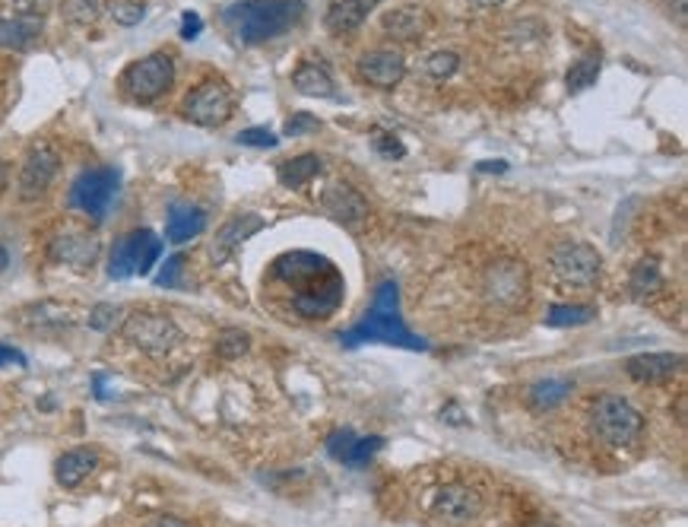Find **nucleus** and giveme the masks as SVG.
Wrapping results in <instances>:
<instances>
[{
	"mask_svg": "<svg viewBox=\"0 0 688 527\" xmlns=\"http://www.w3.org/2000/svg\"><path fill=\"white\" fill-rule=\"evenodd\" d=\"M270 279L289 289L292 311L308 321H324L343 306L346 283L331 257L314 251H286L270 267Z\"/></svg>",
	"mask_w": 688,
	"mask_h": 527,
	"instance_id": "obj_1",
	"label": "nucleus"
},
{
	"mask_svg": "<svg viewBox=\"0 0 688 527\" xmlns=\"http://www.w3.org/2000/svg\"><path fill=\"white\" fill-rule=\"evenodd\" d=\"M343 347H362V343H390L403 350H429L422 337H415L403 315H400V289L393 279H385L375 293V303L365 311V318L353 325L346 333H340Z\"/></svg>",
	"mask_w": 688,
	"mask_h": 527,
	"instance_id": "obj_2",
	"label": "nucleus"
},
{
	"mask_svg": "<svg viewBox=\"0 0 688 527\" xmlns=\"http://www.w3.org/2000/svg\"><path fill=\"white\" fill-rule=\"evenodd\" d=\"M302 7V0H242L222 13V23L242 45H260L296 26Z\"/></svg>",
	"mask_w": 688,
	"mask_h": 527,
	"instance_id": "obj_3",
	"label": "nucleus"
},
{
	"mask_svg": "<svg viewBox=\"0 0 688 527\" xmlns=\"http://www.w3.org/2000/svg\"><path fill=\"white\" fill-rule=\"evenodd\" d=\"M590 429H593V436L600 442L612 444V448H625V444H632L641 436L644 419H641V414L634 410L625 397L603 394L590 407Z\"/></svg>",
	"mask_w": 688,
	"mask_h": 527,
	"instance_id": "obj_4",
	"label": "nucleus"
},
{
	"mask_svg": "<svg viewBox=\"0 0 688 527\" xmlns=\"http://www.w3.org/2000/svg\"><path fill=\"white\" fill-rule=\"evenodd\" d=\"M163 257V239L149 229H134L127 235H121L109 251V277L127 279V277H146L156 261Z\"/></svg>",
	"mask_w": 688,
	"mask_h": 527,
	"instance_id": "obj_5",
	"label": "nucleus"
},
{
	"mask_svg": "<svg viewBox=\"0 0 688 527\" xmlns=\"http://www.w3.org/2000/svg\"><path fill=\"white\" fill-rule=\"evenodd\" d=\"M121 333H124L127 343H134L146 356H168L185 340L181 328L168 315H159V311H134V315H124Z\"/></svg>",
	"mask_w": 688,
	"mask_h": 527,
	"instance_id": "obj_6",
	"label": "nucleus"
},
{
	"mask_svg": "<svg viewBox=\"0 0 688 527\" xmlns=\"http://www.w3.org/2000/svg\"><path fill=\"white\" fill-rule=\"evenodd\" d=\"M552 274L562 286L568 289H590L600 283V274H603V257L600 251L587 242H562L555 245L550 254Z\"/></svg>",
	"mask_w": 688,
	"mask_h": 527,
	"instance_id": "obj_7",
	"label": "nucleus"
},
{
	"mask_svg": "<svg viewBox=\"0 0 688 527\" xmlns=\"http://www.w3.org/2000/svg\"><path fill=\"white\" fill-rule=\"evenodd\" d=\"M171 84H175V64L166 52L140 57L121 74V86L134 102H156L171 89Z\"/></svg>",
	"mask_w": 688,
	"mask_h": 527,
	"instance_id": "obj_8",
	"label": "nucleus"
},
{
	"mask_svg": "<svg viewBox=\"0 0 688 527\" xmlns=\"http://www.w3.org/2000/svg\"><path fill=\"white\" fill-rule=\"evenodd\" d=\"M482 508H486L482 493L467 483H444L429 499V515L444 527H469L473 521H479Z\"/></svg>",
	"mask_w": 688,
	"mask_h": 527,
	"instance_id": "obj_9",
	"label": "nucleus"
},
{
	"mask_svg": "<svg viewBox=\"0 0 688 527\" xmlns=\"http://www.w3.org/2000/svg\"><path fill=\"white\" fill-rule=\"evenodd\" d=\"M121 175L118 168H89L70 185V207L86 213L89 220H106L111 200L118 195Z\"/></svg>",
	"mask_w": 688,
	"mask_h": 527,
	"instance_id": "obj_10",
	"label": "nucleus"
},
{
	"mask_svg": "<svg viewBox=\"0 0 688 527\" xmlns=\"http://www.w3.org/2000/svg\"><path fill=\"white\" fill-rule=\"evenodd\" d=\"M181 111L197 128H222L235 111V96L222 80H203L193 92H188Z\"/></svg>",
	"mask_w": 688,
	"mask_h": 527,
	"instance_id": "obj_11",
	"label": "nucleus"
},
{
	"mask_svg": "<svg viewBox=\"0 0 688 527\" xmlns=\"http://www.w3.org/2000/svg\"><path fill=\"white\" fill-rule=\"evenodd\" d=\"M57 168H60V160L48 143L32 146L26 163H23V172H20V195L29 197V200L45 195L57 178Z\"/></svg>",
	"mask_w": 688,
	"mask_h": 527,
	"instance_id": "obj_12",
	"label": "nucleus"
},
{
	"mask_svg": "<svg viewBox=\"0 0 688 527\" xmlns=\"http://www.w3.org/2000/svg\"><path fill=\"white\" fill-rule=\"evenodd\" d=\"M358 77L378 89H393L407 77V57L390 48H375L358 57Z\"/></svg>",
	"mask_w": 688,
	"mask_h": 527,
	"instance_id": "obj_13",
	"label": "nucleus"
},
{
	"mask_svg": "<svg viewBox=\"0 0 688 527\" xmlns=\"http://www.w3.org/2000/svg\"><path fill=\"white\" fill-rule=\"evenodd\" d=\"M52 257L57 264H67V267H92L99 261V239L89 235V232H80V229H67L52 239Z\"/></svg>",
	"mask_w": 688,
	"mask_h": 527,
	"instance_id": "obj_14",
	"label": "nucleus"
},
{
	"mask_svg": "<svg viewBox=\"0 0 688 527\" xmlns=\"http://www.w3.org/2000/svg\"><path fill=\"white\" fill-rule=\"evenodd\" d=\"M486 289L498 306H518L526 293V267L521 261H498L486 274Z\"/></svg>",
	"mask_w": 688,
	"mask_h": 527,
	"instance_id": "obj_15",
	"label": "nucleus"
},
{
	"mask_svg": "<svg viewBox=\"0 0 688 527\" xmlns=\"http://www.w3.org/2000/svg\"><path fill=\"white\" fill-rule=\"evenodd\" d=\"M321 207L331 213L333 220L349 226V229H356L368 220V200L358 195L353 185H343V182H333L331 188H324Z\"/></svg>",
	"mask_w": 688,
	"mask_h": 527,
	"instance_id": "obj_16",
	"label": "nucleus"
},
{
	"mask_svg": "<svg viewBox=\"0 0 688 527\" xmlns=\"http://www.w3.org/2000/svg\"><path fill=\"white\" fill-rule=\"evenodd\" d=\"M45 32V17H32V13H0V48L7 52H26L32 48Z\"/></svg>",
	"mask_w": 688,
	"mask_h": 527,
	"instance_id": "obj_17",
	"label": "nucleus"
},
{
	"mask_svg": "<svg viewBox=\"0 0 688 527\" xmlns=\"http://www.w3.org/2000/svg\"><path fill=\"white\" fill-rule=\"evenodd\" d=\"M264 226H267V222H264V217H257V213H238V217H232V220L225 222L220 232H217V239H213V249H210L213 264L229 261L232 251L238 249V245H245L251 235L260 232Z\"/></svg>",
	"mask_w": 688,
	"mask_h": 527,
	"instance_id": "obj_18",
	"label": "nucleus"
},
{
	"mask_svg": "<svg viewBox=\"0 0 688 527\" xmlns=\"http://www.w3.org/2000/svg\"><path fill=\"white\" fill-rule=\"evenodd\" d=\"M385 0H333L331 7H328V13H324V26L331 35H349V32H356L365 20H368V13L371 10H378Z\"/></svg>",
	"mask_w": 688,
	"mask_h": 527,
	"instance_id": "obj_19",
	"label": "nucleus"
},
{
	"mask_svg": "<svg viewBox=\"0 0 688 527\" xmlns=\"http://www.w3.org/2000/svg\"><path fill=\"white\" fill-rule=\"evenodd\" d=\"M96 468H99V454L92 448H70V451H64L55 461V480L64 490H74Z\"/></svg>",
	"mask_w": 688,
	"mask_h": 527,
	"instance_id": "obj_20",
	"label": "nucleus"
},
{
	"mask_svg": "<svg viewBox=\"0 0 688 527\" xmlns=\"http://www.w3.org/2000/svg\"><path fill=\"white\" fill-rule=\"evenodd\" d=\"M203 229H207V213H203L200 207H193V204H175V207L168 210L166 239L171 245L191 242V239H197Z\"/></svg>",
	"mask_w": 688,
	"mask_h": 527,
	"instance_id": "obj_21",
	"label": "nucleus"
},
{
	"mask_svg": "<svg viewBox=\"0 0 688 527\" xmlns=\"http://www.w3.org/2000/svg\"><path fill=\"white\" fill-rule=\"evenodd\" d=\"M629 375L634 382H666L683 369V356L676 353H644V356H632L625 362Z\"/></svg>",
	"mask_w": 688,
	"mask_h": 527,
	"instance_id": "obj_22",
	"label": "nucleus"
},
{
	"mask_svg": "<svg viewBox=\"0 0 688 527\" xmlns=\"http://www.w3.org/2000/svg\"><path fill=\"white\" fill-rule=\"evenodd\" d=\"M381 26L385 32L390 35H397V39H422L425 35V29L432 26L429 23V17H425V10H419V7H400V10H390L385 13V20H381Z\"/></svg>",
	"mask_w": 688,
	"mask_h": 527,
	"instance_id": "obj_23",
	"label": "nucleus"
},
{
	"mask_svg": "<svg viewBox=\"0 0 688 527\" xmlns=\"http://www.w3.org/2000/svg\"><path fill=\"white\" fill-rule=\"evenodd\" d=\"M292 86H296L302 96H311V99H336L333 77L321 67V64H302V67L292 74Z\"/></svg>",
	"mask_w": 688,
	"mask_h": 527,
	"instance_id": "obj_24",
	"label": "nucleus"
},
{
	"mask_svg": "<svg viewBox=\"0 0 688 527\" xmlns=\"http://www.w3.org/2000/svg\"><path fill=\"white\" fill-rule=\"evenodd\" d=\"M318 175H321V156H314V153H302L296 160L279 163V168H276V178H279L282 188H302Z\"/></svg>",
	"mask_w": 688,
	"mask_h": 527,
	"instance_id": "obj_25",
	"label": "nucleus"
},
{
	"mask_svg": "<svg viewBox=\"0 0 688 527\" xmlns=\"http://www.w3.org/2000/svg\"><path fill=\"white\" fill-rule=\"evenodd\" d=\"M629 289H632L634 299H651V296L663 293V289H666V279H663L661 264H657L654 257L637 261L632 277H629Z\"/></svg>",
	"mask_w": 688,
	"mask_h": 527,
	"instance_id": "obj_26",
	"label": "nucleus"
},
{
	"mask_svg": "<svg viewBox=\"0 0 688 527\" xmlns=\"http://www.w3.org/2000/svg\"><path fill=\"white\" fill-rule=\"evenodd\" d=\"M600 70H603V55H600V52H587L584 57H578V61L572 64L568 77H565L568 92H584V89H590V86L597 84Z\"/></svg>",
	"mask_w": 688,
	"mask_h": 527,
	"instance_id": "obj_27",
	"label": "nucleus"
},
{
	"mask_svg": "<svg viewBox=\"0 0 688 527\" xmlns=\"http://www.w3.org/2000/svg\"><path fill=\"white\" fill-rule=\"evenodd\" d=\"M26 325H32V328H48V325L67 328V325H74V308L60 306V303H38V306L26 308Z\"/></svg>",
	"mask_w": 688,
	"mask_h": 527,
	"instance_id": "obj_28",
	"label": "nucleus"
},
{
	"mask_svg": "<svg viewBox=\"0 0 688 527\" xmlns=\"http://www.w3.org/2000/svg\"><path fill=\"white\" fill-rule=\"evenodd\" d=\"M568 394H572V382H565V378H546V382H536L530 388V404L536 410H552L562 400H568Z\"/></svg>",
	"mask_w": 688,
	"mask_h": 527,
	"instance_id": "obj_29",
	"label": "nucleus"
},
{
	"mask_svg": "<svg viewBox=\"0 0 688 527\" xmlns=\"http://www.w3.org/2000/svg\"><path fill=\"white\" fill-rule=\"evenodd\" d=\"M60 13L74 26H92L106 13V0H64Z\"/></svg>",
	"mask_w": 688,
	"mask_h": 527,
	"instance_id": "obj_30",
	"label": "nucleus"
},
{
	"mask_svg": "<svg viewBox=\"0 0 688 527\" xmlns=\"http://www.w3.org/2000/svg\"><path fill=\"white\" fill-rule=\"evenodd\" d=\"M597 318V308L590 306H552L546 315L550 328H578Z\"/></svg>",
	"mask_w": 688,
	"mask_h": 527,
	"instance_id": "obj_31",
	"label": "nucleus"
},
{
	"mask_svg": "<svg viewBox=\"0 0 688 527\" xmlns=\"http://www.w3.org/2000/svg\"><path fill=\"white\" fill-rule=\"evenodd\" d=\"M251 337L245 331H222L217 340V353L222 360H238L242 353H248Z\"/></svg>",
	"mask_w": 688,
	"mask_h": 527,
	"instance_id": "obj_32",
	"label": "nucleus"
},
{
	"mask_svg": "<svg viewBox=\"0 0 688 527\" xmlns=\"http://www.w3.org/2000/svg\"><path fill=\"white\" fill-rule=\"evenodd\" d=\"M457 67H460V57L454 55V52H435V55L425 61V74L432 80H447Z\"/></svg>",
	"mask_w": 688,
	"mask_h": 527,
	"instance_id": "obj_33",
	"label": "nucleus"
},
{
	"mask_svg": "<svg viewBox=\"0 0 688 527\" xmlns=\"http://www.w3.org/2000/svg\"><path fill=\"white\" fill-rule=\"evenodd\" d=\"M109 13L114 17V23H121V26H137L140 20L146 17V7L137 3V0H114L109 7Z\"/></svg>",
	"mask_w": 688,
	"mask_h": 527,
	"instance_id": "obj_34",
	"label": "nucleus"
},
{
	"mask_svg": "<svg viewBox=\"0 0 688 527\" xmlns=\"http://www.w3.org/2000/svg\"><path fill=\"white\" fill-rule=\"evenodd\" d=\"M356 439L358 436L353 432V429H336V432H331V439H328V451H331L336 461H343V464H346Z\"/></svg>",
	"mask_w": 688,
	"mask_h": 527,
	"instance_id": "obj_35",
	"label": "nucleus"
},
{
	"mask_svg": "<svg viewBox=\"0 0 688 527\" xmlns=\"http://www.w3.org/2000/svg\"><path fill=\"white\" fill-rule=\"evenodd\" d=\"M371 146H375V153L385 156V160H400V156L407 153V146L400 143V138H397V134H385V131H378V134L371 138Z\"/></svg>",
	"mask_w": 688,
	"mask_h": 527,
	"instance_id": "obj_36",
	"label": "nucleus"
},
{
	"mask_svg": "<svg viewBox=\"0 0 688 527\" xmlns=\"http://www.w3.org/2000/svg\"><path fill=\"white\" fill-rule=\"evenodd\" d=\"M121 321V308L118 306H96L89 311V328L92 331H111Z\"/></svg>",
	"mask_w": 688,
	"mask_h": 527,
	"instance_id": "obj_37",
	"label": "nucleus"
},
{
	"mask_svg": "<svg viewBox=\"0 0 688 527\" xmlns=\"http://www.w3.org/2000/svg\"><path fill=\"white\" fill-rule=\"evenodd\" d=\"M314 131H321V121L308 111H296L286 124V138H302V134H314Z\"/></svg>",
	"mask_w": 688,
	"mask_h": 527,
	"instance_id": "obj_38",
	"label": "nucleus"
},
{
	"mask_svg": "<svg viewBox=\"0 0 688 527\" xmlns=\"http://www.w3.org/2000/svg\"><path fill=\"white\" fill-rule=\"evenodd\" d=\"M235 140L242 146H257V150H274L276 143H279V138H276L274 131H267V128H248V131H242Z\"/></svg>",
	"mask_w": 688,
	"mask_h": 527,
	"instance_id": "obj_39",
	"label": "nucleus"
},
{
	"mask_svg": "<svg viewBox=\"0 0 688 527\" xmlns=\"http://www.w3.org/2000/svg\"><path fill=\"white\" fill-rule=\"evenodd\" d=\"M381 444H385V439H378V436H368V439H356V444H353V451H349V461L346 464H353V468H362L375 451H381Z\"/></svg>",
	"mask_w": 688,
	"mask_h": 527,
	"instance_id": "obj_40",
	"label": "nucleus"
},
{
	"mask_svg": "<svg viewBox=\"0 0 688 527\" xmlns=\"http://www.w3.org/2000/svg\"><path fill=\"white\" fill-rule=\"evenodd\" d=\"M181 271H185V257L181 254H175V257H168L166 264H163V271L156 274V283L159 286H178V277H181Z\"/></svg>",
	"mask_w": 688,
	"mask_h": 527,
	"instance_id": "obj_41",
	"label": "nucleus"
},
{
	"mask_svg": "<svg viewBox=\"0 0 688 527\" xmlns=\"http://www.w3.org/2000/svg\"><path fill=\"white\" fill-rule=\"evenodd\" d=\"M13 13H32V17H45L52 7H55V0H3Z\"/></svg>",
	"mask_w": 688,
	"mask_h": 527,
	"instance_id": "obj_42",
	"label": "nucleus"
},
{
	"mask_svg": "<svg viewBox=\"0 0 688 527\" xmlns=\"http://www.w3.org/2000/svg\"><path fill=\"white\" fill-rule=\"evenodd\" d=\"M200 29H203V20H200L197 13H191V10H188V13L181 17V35L191 42V39H197V35H200Z\"/></svg>",
	"mask_w": 688,
	"mask_h": 527,
	"instance_id": "obj_43",
	"label": "nucleus"
},
{
	"mask_svg": "<svg viewBox=\"0 0 688 527\" xmlns=\"http://www.w3.org/2000/svg\"><path fill=\"white\" fill-rule=\"evenodd\" d=\"M0 365H26V356L13 347H3L0 343Z\"/></svg>",
	"mask_w": 688,
	"mask_h": 527,
	"instance_id": "obj_44",
	"label": "nucleus"
},
{
	"mask_svg": "<svg viewBox=\"0 0 688 527\" xmlns=\"http://www.w3.org/2000/svg\"><path fill=\"white\" fill-rule=\"evenodd\" d=\"M146 527H191L188 521H181V518H171V515H166V518H156L153 525H146Z\"/></svg>",
	"mask_w": 688,
	"mask_h": 527,
	"instance_id": "obj_45",
	"label": "nucleus"
},
{
	"mask_svg": "<svg viewBox=\"0 0 688 527\" xmlns=\"http://www.w3.org/2000/svg\"><path fill=\"white\" fill-rule=\"evenodd\" d=\"M473 7H479V10H489V7H498V3H504V0H469Z\"/></svg>",
	"mask_w": 688,
	"mask_h": 527,
	"instance_id": "obj_46",
	"label": "nucleus"
},
{
	"mask_svg": "<svg viewBox=\"0 0 688 527\" xmlns=\"http://www.w3.org/2000/svg\"><path fill=\"white\" fill-rule=\"evenodd\" d=\"M673 7H676V13H679V20H686V10H688V0H669Z\"/></svg>",
	"mask_w": 688,
	"mask_h": 527,
	"instance_id": "obj_47",
	"label": "nucleus"
},
{
	"mask_svg": "<svg viewBox=\"0 0 688 527\" xmlns=\"http://www.w3.org/2000/svg\"><path fill=\"white\" fill-rule=\"evenodd\" d=\"M3 188H7V166L0 163V195H3Z\"/></svg>",
	"mask_w": 688,
	"mask_h": 527,
	"instance_id": "obj_48",
	"label": "nucleus"
},
{
	"mask_svg": "<svg viewBox=\"0 0 688 527\" xmlns=\"http://www.w3.org/2000/svg\"><path fill=\"white\" fill-rule=\"evenodd\" d=\"M7 261H10V254H7V249L0 245V274H3V267H7Z\"/></svg>",
	"mask_w": 688,
	"mask_h": 527,
	"instance_id": "obj_49",
	"label": "nucleus"
},
{
	"mask_svg": "<svg viewBox=\"0 0 688 527\" xmlns=\"http://www.w3.org/2000/svg\"><path fill=\"white\" fill-rule=\"evenodd\" d=\"M479 168H482V172H504L508 166H504V163H496V166L489 163V166H479Z\"/></svg>",
	"mask_w": 688,
	"mask_h": 527,
	"instance_id": "obj_50",
	"label": "nucleus"
}]
</instances>
